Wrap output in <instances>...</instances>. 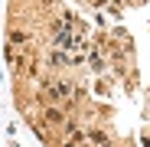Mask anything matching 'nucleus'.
<instances>
[{"label": "nucleus", "mask_w": 150, "mask_h": 147, "mask_svg": "<svg viewBox=\"0 0 150 147\" xmlns=\"http://www.w3.org/2000/svg\"><path fill=\"white\" fill-rule=\"evenodd\" d=\"M52 95H56V98H65V95H72V88H69L65 82H59V85H52Z\"/></svg>", "instance_id": "obj_1"}]
</instances>
